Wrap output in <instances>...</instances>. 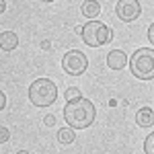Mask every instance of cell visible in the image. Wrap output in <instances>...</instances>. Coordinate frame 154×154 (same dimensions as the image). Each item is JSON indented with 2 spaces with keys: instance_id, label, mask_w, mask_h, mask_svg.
I'll use <instances>...</instances> for the list:
<instances>
[{
  "instance_id": "6da1fadb",
  "label": "cell",
  "mask_w": 154,
  "mask_h": 154,
  "mask_svg": "<svg viewBox=\"0 0 154 154\" xmlns=\"http://www.w3.org/2000/svg\"><path fill=\"white\" fill-rule=\"evenodd\" d=\"M95 105L88 99H76V101H68L64 107V119L66 123L74 128V130H84L95 121Z\"/></svg>"
},
{
  "instance_id": "7a4b0ae2",
  "label": "cell",
  "mask_w": 154,
  "mask_h": 154,
  "mask_svg": "<svg viewBox=\"0 0 154 154\" xmlns=\"http://www.w3.org/2000/svg\"><path fill=\"white\" fill-rule=\"evenodd\" d=\"M130 70L140 80H152L154 78V49L150 48L136 49L130 60Z\"/></svg>"
},
{
  "instance_id": "3957f363",
  "label": "cell",
  "mask_w": 154,
  "mask_h": 154,
  "mask_svg": "<svg viewBox=\"0 0 154 154\" xmlns=\"http://www.w3.org/2000/svg\"><path fill=\"white\" fill-rule=\"evenodd\" d=\"M58 99V88L49 78H37L29 86V101L35 107H49Z\"/></svg>"
},
{
  "instance_id": "277c9868",
  "label": "cell",
  "mask_w": 154,
  "mask_h": 154,
  "mask_svg": "<svg viewBox=\"0 0 154 154\" xmlns=\"http://www.w3.org/2000/svg\"><path fill=\"white\" fill-rule=\"evenodd\" d=\"M80 35H82V41L86 43V45H91V48H101V45H105V43L111 41L113 31H111L105 23L91 21V23H86L82 27Z\"/></svg>"
},
{
  "instance_id": "5b68a950",
  "label": "cell",
  "mask_w": 154,
  "mask_h": 154,
  "mask_svg": "<svg viewBox=\"0 0 154 154\" xmlns=\"http://www.w3.org/2000/svg\"><path fill=\"white\" fill-rule=\"evenodd\" d=\"M62 68H64L66 74H70V76H80V74L86 72V68H88V60H86V56H84L82 51L70 49V51H66L64 58H62Z\"/></svg>"
},
{
  "instance_id": "8992f818",
  "label": "cell",
  "mask_w": 154,
  "mask_h": 154,
  "mask_svg": "<svg viewBox=\"0 0 154 154\" xmlns=\"http://www.w3.org/2000/svg\"><path fill=\"white\" fill-rule=\"evenodd\" d=\"M140 12H142V6H140L138 0H119L117 4H115V14L123 23L136 21L140 17Z\"/></svg>"
},
{
  "instance_id": "52a82bcc",
  "label": "cell",
  "mask_w": 154,
  "mask_h": 154,
  "mask_svg": "<svg viewBox=\"0 0 154 154\" xmlns=\"http://www.w3.org/2000/svg\"><path fill=\"white\" fill-rule=\"evenodd\" d=\"M125 64H128V56H125L123 51L113 49V51L107 54V66H109L111 70H121Z\"/></svg>"
},
{
  "instance_id": "ba28073f",
  "label": "cell",
  "mask_w": 154,
  "mask_h": 154,
  "mask_svg": "<svg viewBox=\"0 0 154 154\" xmlns=\"http://www.w3.org/2000/svg\"><path fill=\"white\" fill-rule=\"evenodd\" d=\"M136 123L140 125V128H150L154 123V111L150 107H142V109H138V113H136Z\"/></svg>"
},
{
  "instance_id": "9c48e42d",
  "label": "cell",
  "mask_w": 154,
  "mask_h": 154,
  "mask_svg": "<svg viewBox=\"0 0 154 154\" xmlns=\"http://www.w3.org/2000/svg\"><path fill=\"white\" fill-rule=\"evenodd\" d=\"M19 45V35L12 33V31H4L0 33V48L4 51H12V49Z\"/></svg>"
},
{
  "instance_id": "30bf717a",
  "label": "cell",
  "mask_w": 154,
  "mask_h": 154,
  "mask_svg": "<svg viewBox=\"0 0 154 154\" xmlns=\"http://www.w3.org/2000/svg\"><path fill=\"white\" fill-rule=\"evenodd\" d=\"M80 11H82V14L86 17V19H95L97 14L101 12V4H99L97 0H84Z\"/></svg>"
},
{
  "instance_id": "8fae6325",
  "label": "cell",
  "mask_w": 154,
  "mask_h": 154,
  "mask_svg": "<svg viewBox=\"0 0 154 154\" xmlns=\"http://www.w3.org/2000/svg\"><path fill=\"white\" fill-rule=\"evenodd\" d=\"M58 140L60 144H72L74 140H76V136H74V128H62V130L58 131Z\"/></svg>"
},
{
  "instance_id": "7c38bea8",
  "label": "cell",
  "mask_w": 154,
  "mask_h": 154,
  "mask_svg": "<svg viewBox=\"0 0 154 154\" xmlns=\"http://www.w3.org/2000/svg\"><path fill=\"white\" fill-rule=\"evenodd\" d=\"M82 93H80V88H76V86H70V88H66V101H76V99H80Z\"/></svg>"
},
{
  "instance_id": "4fadbf2b",
  "label": "cell",
  "mask_w": 154,
  "mask_h": 154,
  "mask_svg": "<svg viewBox=\"0 0 154 154\" xmlns=\"http://www.w3.org/2000/svg\"><path fill=\"white\" fill-rule=\"evenodd\" d=\"M144 152L146 154H154V131L146 138V142H144Z\"/></svg>"
},
{
  "instance_id": "5bb4252c",
  "label": "cell",
  "mask_w": 154,
  "mask_h": 154,
  "mask_svg": "<svg viewBox=\"0 0 154 154\" xmlns=\"http://www.w3.org/2000/svg\"><path fill=\"white\" fill-rule=\"evenodd\" d=\"M8 138H11V131L6 130V128H0V144L8 142Z\"/></svg>"
},
{
  "instance_id": "9a60e30c",
  "label": "cell",
  "mask_w": 154,
  "mask_h": 154,
  "mask_svg": "<svg viewBox=\"0 0 154 154\" xmlns=\"http://www.w3.org/2000/svg\"><path fill=\"white\" fill-rule=\"evenodd\" d=\"M148 39H150V43L154 45V23L148 27Z\"/></svg>"
},
{
  "instance_id": "2e32d148",
  "label": "cell",
  "mask_w": 154,
  "mask_h": 154,
  "mask_svg": "<svg viewBox=\"0 0 154 154\" xmlns=\"http://www.w3.org/2000/svg\"><path fill=\"white\" fill-rule=\"evenodd\" d=\"M43 121H45V125H56V117L54 115H45Z\"/></svg>"
},
{
  "instance_id": "e0dca14e",
  "label": "cell",
  "mask_w": 154,
  "mask_h": 154,
  "mask_svg": "<svg viewBox=\"0 0 154 154\" xmlns=\"http://www.w3.org/2000/svg\"><path fill=\"white\" fill-rule=\"evenodd\" d=\"M4 107H6V95H4V93L0 91V111H2Z\"/></svg>"
},
{
  "instance_id": "ac0fdd59",
  "label": "cell",
  "mask_w": 154,
  "mask_h": 154,
  "mask_svg": "<svg viewBox=\"0 0 154 154\" xmlns=\"http://www.w3.org/2000/svg\"><path fill=\"white\" fill-rule=\"evenodd\" d=\"M51 48V41H49V39H43V41H41V49H49Z\"/></svg>"
},
{
  "instance_id": "d6986e66",
  "label": "cell",
  "mask_w": 154,
  "mask_h": 154,
  "mask_svg": "<svg viewBox=\"0 0 154 154\" xmlns=\"http://www.w3.org/2000/svg\"><path fill=\"white\" fill-rule=\"evenodd\" d=\"M4 11H6V2H4V0H0V14H2Z\"/></svg>"
},
{
  "instance_id": "ffe728a7",
  "label": "cell",
  "mask_w": 154,
  "mask_h": 154,
  "mask_svg": "<svg viewBox=\"0 0 154 154\" xmlns=\"http://www.w3.org/2000/svg\"><path fill=\"white\" fill-rule=\"evenodd\" d=\"M17 154H29V152H27V150H19Z\"/></svg>"
},
{
  "instance_id": "44dd1931",
  "label": "cell",
  "mask_w": 154,
  "mask_h": 154,
  "mask_svg": "<svg viewBox=\"0 0 154 154\" xmlns=\"http://www.w3.org/2000/svg\"><path fill=\"white\" fill-rule=\"evenodd\" d=\"M43 2H54V0H43Z\"/></svg>"
}]
</instances>
